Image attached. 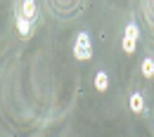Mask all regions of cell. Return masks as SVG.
<instances>
[{"instance_id":"6","label":"cell","mask_w":154,"mask_h":137,"mask_svg":"<svg viewBox=\"0 0 154 137\" xmlns=\"http://www.w3.org/2000/svg\"><path fill=\"white\" fill-rule=\"evenodd\" d=\"M131 111H133V114H142V111H145V97H142L140 92H133V95H131Z\"/></svg>"},{"instance_id":"8","label":"cell","mask_w":154,"mask_h":137,"mask_svg":"<svg viewBox=\"0 0 154 137\" xmlns=\"http://www.w3.org/2000/svg\"><path fill=\"white\" fill-rule=\"evenodd\" d=\"M142 76H145V78H152L154 76V59L152 57L142 59Z\"/></svg>"},{"instance_id":"5","label":"cell","mask_w":154,"mask_h":137,"mask_svg":"<svg viewBox=\"0 0 154 137\" xmlns=\"http://www.w3.org/2000/svg\"><path fill=\"white\" fill-rule=\"evenodd\" d=\"M14 21H17V31H19V36L29 38V36H31V31H33V24H31V21H26L24 17H17V14H14Z\"/></svg>"},{"instance_id":"3","label":"cell","mask_w":154,"mask_h":137,"mask_svg":"<svg viewBox=\"0 0 154 137\" xmlns=\"http://www.w3.org/2000/svg\"><path fill=\"white\" fill-rule=\"evenodd\" d=\"M14 14L17 17H24L26 21H36L38 17V5L33 2V0H26V2H14Z\"/></svg>"},{"instance_id":"7","label":"cell","mask_w":154,"mask_h":137,"mask_svg":"<svg viewBox=\"0 0 154 137\" xmlns=\"http://www.w3.org/2000/svg\"><path fill=\"white\" fill-rule=\"evenodd\" d=\"M95 88L100 90V92H104V90L109 88V76H107V71L100 69V71L95 73Z\"/></svg>"},{"instance_id":"1","label":"cell","mask_w":154,"mask_h":137,"mask_svg":"<svg viewBox=\"0 0 154 137\" xmlns=\"http://www.w3.org/2000/svg\"><path fill=\"white\" fill-rule=\"evenodd\" d=\"M50 5V10H52V14L55 17H62V19H71V17H76L78 12H83V2H48Z\"/></svg>"},{"instance_id":"2","label":"cell","mask_w":154,"mask_h":137,"mask_svg":"<svg viewBox=\"0 0 154 137\" xmlns=\"http://www.w3.org/2000/svg\"><path fill=\"white\" fill-rule=\"evenodd\" d=\"M74 57L85 61V59L93 57V45H90V36L88 31H81L76 38H74Z\"/></svg>"},{"instance_id":"4","label":"cell","mask_w":154,"mask_h":137,"mask_svg":"<svg viewBox=\"0 0 154 137\" xmlns=\"http://www.w3.org/2000/svg\"><path fill=\"white\" fill-rule=\"evenodd\" d=\"M137 36H140V28H137V24L133 19L128 21V26H126V33H123V52H135V45H137Z\"/></svg>"}]
</instances>
